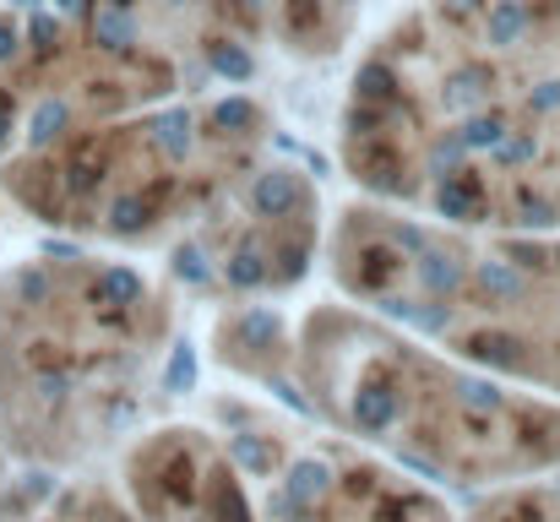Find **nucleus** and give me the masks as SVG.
Returning <instances> with one entry per match:
<instances>
[{
	"label": "nucleus",
	"instance_id": "1",
	"mask_svg": "<svg viewBox=\"0 0 560 522\" xmlns=\"http://www.w3.org/2000/svg\"><path fill=\"white\" fill-rule=\"evenodd\" d=\"M338 159L365 196L485 229H560V44L545 66L474 38L452 60L381 44L354 71Z\"/></svg>",
	"mask_w": 560,
	"mask_h": 522
},
{
	"label": "nucleus",
	"instance_id": "2",
	"mask_svg": "<svg viewBox=\"0 0 560 522\" xmlns=\"http://www.w3.org/2000/svg\"><path fill=\"white\" fill-rule=\"evenodd\" d=\"M294 408L452 490H501L560 468V397L501 381L354 300L289 327Z\"/></svg>",
	"mask_w": 560,
	"mask_h": 522
},
{
	"label": "nucleus",
	"instance_id": "3",
	"mask_svg": "<svg viewBox=\"0 0 560 522\" xmlns=\"http://www.w3.org/2000/svg\"><path fill=\"white\" fill-rule=\"evenodd\" d=\"M343 300L501 381L560 397V229H485L365 196L338 212Z\"/></svg>",
	"mask_w": 560,
	"mask_h": 522
},
{
	"label": "nucleus",
	"instance_id": "4",
	"mask_svg": "<svg viewBox=\"0 0 560 522\" xmlns=\"http://www.w3.org/2000/svg\"><path fill=\"white\" fill-rule=\"evenodd\" d=\"M170 294L120 262L49 251L0 283V408L38 463L120 441L164 392Z\"/></svg>",
	"mask_w": 560,
	"mask_h": 522
},
{
	"label": "nucleus",
	"instance_id": "5",
	"mask_svg": "<svg viewBox=\"0 0 560 522\" xmlns=\"http://www.w3.org/2000/svg\"><path fill=\"white\" fill-rule=\"evenodd\" d=\"M267 142V109L229 93L115 126H71L49 148H27V159L5 170V190L44 223L115 245H164L256 170Z\"/></svg>",
	"mask_w": 560,
	"mask_h": 522
},
{
	"label": "nucleus",
	"instance_id": "6",
	"mask_svg": "<svg viewBox=\"0 0 560 522\" xmlns=\"http://www.w3.org/2000/svg\"><path fill=\"white\" fill-rule=\"evenodd\" d=\"M207 419L250 479L256 522H457L424 479L322 419L294 425L234 392L212 397Z\"/></svg>",
	"mask_w": 560,
	"mask_h": 522
},
{
	"label": "nucleus",
	"instance_id": "7",
	"mask_svg": "<svg viewBox=\"0 0 560 522\" xmlns=\"http://www.w3.org/2000/svg\"><path fill=\"white\" fill-rule=\"evenodd\" d=\"M322 251V196L294 164H256L175 240V278L190 294L278 300Z\"/></svg>",
	"mask_w": 560,
	"mask_h": 522
},
{
	"label": "nucleus",
	"instance_id": "8",
	"mask_svg": "<svg viewBox=\"0 0 560 522\" xmlns=\"http://www.w3.org/2000/svg\"><path fill=\"white\" fill-rule=\"evenodd\" d=\"M137 522H256L250 479L212 425H159L120 457Z\"/></svg>",
	"mask_w": 560,
	"mask_h": 522
},
{
	"label": "nucleus",
	"instance_id": "9",
	"mask_svg": "<svg viewBox=\"0 0 560 522\" xmlns=\"http://www.w3.org/2000/svg\"><path fill=\"white\" fill-rule=\"evenodd\" d=\"M468 522H560V468L528 474L517 485L485 490L474 501Z\"/></svg>",
	"mask_w": 560,
	"mask_h": 522
},
{
	"label": "nucleus",
	"instance_id": "10",
	"mask_svg": "<svg viewBox=\"0 0 560 522\" xmlns=\"http://www.w3.org/2000/svg\"><path fill=\"white\" fill-rule=\"evenodd\" d=\"M16 55H22V33H16L11 16H0V66H11Z\"/></svg>",
	"mask_w": 560,
	"mask_h": 522
},
{
	"label": "nucleus",
	"instance_id": "11",
	"mask_svg": "<svg viewBox=\"0 0 560 522\" xmlns=\"http://www.w3.org/2000/svg\"><path fill=\"white\" fill-rule=\"evenodd\" d=\"M11 5H16V11H33V5H44V0H11Z\"/></svg>",
	"mask_w": 560,
	"mask_h": 522
}]
</instances>
